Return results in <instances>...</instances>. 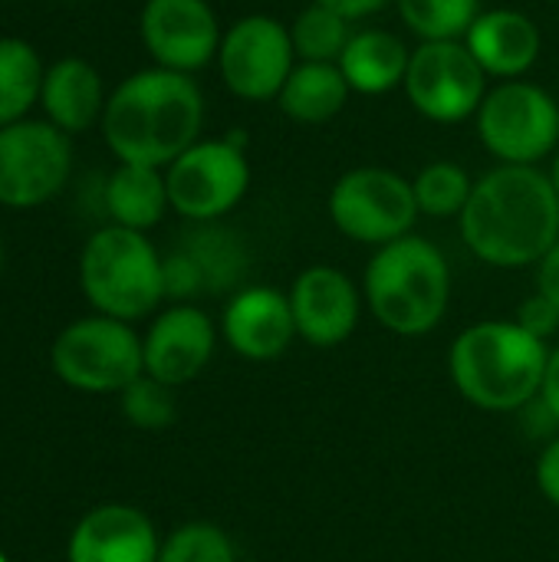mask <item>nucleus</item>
Returning <instances> with one entry per match:
<instances>
[{"label": "nucleus", "instance_id": "f257e3e1", "mask_svg": "<svg viewBox=\"0 0 559 562\" xmlns=\"http://www.w3.org/2000/svg\"><path fill=\"white\" fill-rule=\"evenodd\" d=\"M474 260L494 270L537 267L559 240V194L540 165H497L474 181L458 217Z\"/></svg>", "mask_w": 559, "mask_h": 562}, {"label": "nucleus", "instance_id": "f03ea898", "mask_svg": "<svg viewBox=\"0 0 559 562\" xmlns=\"http://www.w3.org/2000/svg\"><path fill=\"white\" fill-rule=\"evenodd\" d=\"M99 128L115 161L168 168L201 138L204 92L194 76L138 69L109 92Z\"/></svg>", "mask_w": 559, "mask_h": 562}, {"label": "nucleus", "instance_id": "7ed1b4c3", "mask_svg": "<svg viewBox=\"0 0 559 562\" xmlns=\"http://www.w3.org/2000/svg\"><path fill=\"white\" fill-rule=\"evenodd\" d=\"M550 342L530 336L517 319H481L465 326L448 349L455 392L488 415H517L540 395Z\"/></svg>", "mask_w": 559, "mask_h": 562}, {"label": "nucleus", "instance_id": "20e7f679", "mask_svg": "<svg viewBox=\"0 0 559 562\" xmlns=\"http://www.w3.org/2000/svg\"><path fill=\"white\" fill-rule=\"evenodd\" d=\"M451 290L455 277L445 250L422 234H405L372 250L362 270L366 310L399 339L432 336L448 316Z\"/></svg>", "mask_w": 559, "mask_h": 562}, {"label": "nucleus", "instance_id": "39448f33", "mask_svg": "<svg viewBox=\"0 0 559 562\" xmlns=\"http://www.w3.org/2000/svg\"><path fill=\"white\" fill-rule=\"evenodd\" d=\"M158 247L142 231L105 224L92 231L79 254V290L92 313L138 323L161 310L165 277Z\"/></svg>", "mask_w": 559, "mask_h": 562}, {"label": "nucleus", "instance_id": "423d86ee", "mask_svg": "<svg viewBox=\"0 0 559 562\" xmlns=\"http://www.w3.org/2000/svg\"><path fill=\"white\" fill-rule=\"evenodd\" d=\"M49 366L66 389L86 395H119L145 375L142 333L132 323L92 313L59 329Z\"/></svg>", "mask_w": 559, "mask_h": 562}, {"label": "nucleus", "instance_id": "0eeeda50", "mask_svg": "<svg viewBox=\"0 0 559 562\" xmlns=\"http://www.w3.org/2000/svg\"><path fill=\"white\" fill-rule=\"evenodd\" d=\"M326 211L346 240L372 250L415 234V221L422 217L412 194V178L382 165H362L339 175L329 188Z\"/></svg>", "mask_w": 559, "mask_h": 562}, {"label": "nucleus", "instance_id": "6e6552de", "mask_svg": "<svg viewBox=\"0 0 559 562\" xmlns=\"http://www.w3.org/2000/svg\"><path fill=\"white\" fill-rule=\"evenodd\" d=\"M168 201L188 224L224 221L250 191V161L241 135L198 138L168 168Z\"/></svg>", "mask_w": 559, "mask_h": 562}, {"label": "nucleus", "instance_id": "1a4fd4ad", "mask_svg": "<svg viewBox=\"0 0 559 562\" xmlns=\"http://www.w3.org/2000/svg\"><path fill=\"white\" fill-rule=\"evenodd\" d=\"M478 138L497 165H540L559 148V102L530 79H507L488 89L478 115Z\"/></svg>", "mask_w": 559, "mask_h": 562}, {"label": "nucleus", "instance_id": "9d476101", "mask_svg": "<svg viewBox=\"0 0 559 562\" xmlns=\"http://www.w3.org/2000/svg\"><path fill=\"white\" fill-rule=\"evenodd\" d=\"M72 175V138L46 119L0 128V207L33 211L53 201Z\"/></svg>", "mask_w": 559, "mask_h": 562}, {"label": "nucleus", "instance_id": "9b49d317", "mask_svg": "<svg viewBox=\"0 0 559 562\" xmlns=\"http://www.w3.org/2000/svg\"><path fill=\"white\" fill-rule=\"evenodd\" d=\"M214 63L231 95L244 102H277L300 59L290 40V23L270 13H247L224 30Z\"/></svg>", "mask_w": 559, "mask_h": 562}, {"label": "nucleus", "instance_id": "f8f14e48", "mask_svg": "<svg viewBox=\"0 0 559 562\" xmlns=\"http://www.w3.org/2000/svg\"><path fill=\"white\" fill-rule=\"evenodd\" d=\"M412 109L438 125H458L478 115L488 95V72L461 40L418 43L402 82Z\"/></svg>", "mask_w": 559, "mask_h": 562}, {"label": "nucleus", "instance_id": "ddd939ff", "mask_svg": "<svg viewBox=\"0 0 559 562\" xmlns=\"http://www.w3.org/2000/svg\"><path fill=\"white\" fill-rule=\"evenodd\" d=\"M138 36L155 66L194 76L217 59L224 30L208 0H145Z\"/></svg>", "mask_w": 559, "mask_h": 562}, {"label": "nucleus", "instance_id": "4468645a", "mask_svg": "<svg viewBox=\"0 0 559 562\" xmlns=\"http://www.w3.org/2000/svg\"><path fill=\"white\" fill-rule=\"evenodd\" d=\"M287 296H290L297 336L310 349H336L349 342L362 323V310H366L362 283H356L346 270L333 263L303 267L293 277Z\"/></svg>", "mask_w": 559, "mask_h": 562}, {"label": "nucleus", "instance_id": "2eb2a0df", "mask_svg": "<svg viewBox=\"0 0 559 562\" xmlns=\"http://www.w3.org/2000/svg\"><path fill=\"white\" fill-rule=\"evenodd\" d=\"M221 342L217 323L198 303H168L142 333L145 375L181 389L194 382L214 359Z\"/></svg>", "mask_w": 559, "mask_h": 562}, {"label": "nucleus", "instance_id": "dca6fc26", "mask_svg": "<svg viewBox=\"0 0 559 562\" xmlns=\"http://www.w3.org/2000/svg\"><path fill=\"white\" fill-rule=\"evenodd\" d=\"M217 329L221 342L237 359L257 366L283 359L300 339L287 290L267 283H247L237 293H231L224 300Z\"/></svg>", "mask_w": 559, "mask_h": 562}, {"label": "nucleus", "instance_id": "f3484780", "mask_svg": "<svg viewBox=\"0 0 559 562\" xmlns=\"http://www.w3.org/2000/svg\"><path fill=\"white\" fill-rule=\"evenodd\" d=\"M161 533L135 504H96L69 533L66 562H158Z\"/></svg>", "mask_w": 559, "mask_h": 562}, {"label": "nucleus", "instance_id": "a211bd4d", "mask_svg": "<svg viewBox=\"0 0 559 562\" xmlns=\"http://www.w3.org/2000/svg\"><path fill=\"white\" fill-rule=\"evenodd\" d=\"M461 43L488 72V79L494 76L501 82L524 79L537 66L544 49V36L534 16L514 7L481 10Z\"/></svg>", "mask_w": 559, "mask_h": 562}, {"label": "nucleus", "instance_id": "6ab92c4d", "mask_svg": "<svg viewBox=\"0 0 559 562\" xmlns=\"http://www.w3.org/2000/svg\"><path fill=\"white\" fill-rule=\"evenodd\" d=\"M105 102H109V92L102 86L99 69L89 59L63 56L46 66L40 109H43V119L56 125L59 132H66L69 138L99 125Z\"/></svg>", "mask_w": 559, "mask_h": 562}, {"label": "nucleus", "instance_id": "aec40b11", "mask_svg": "<svg viewBox=\"0 0 559 562\" xmlns=\"http://www.w3.org/2000/svg\"><path fill=\"white\" fill-rule=\"evenodd\" d=\"M102 207L109 224L148 234L171 211L165 168L119 161L102 181Z\"/></svg>", "mask_w": 559, "mask_h": 562}, {"label": "nucleus", "instance_id": "412c9836", "mask_svg": "<svg viewBox=\"0 0 559 562\" xmlns=\"http://www.w3.org/2000/svg\"><path fill=\"white\" fill-rule=\"evenodd\" d=\"M409 59H412V49L405 46V40L399 33L369 26V30H353L336 66L346 76L353 92L385 95L405 82Z\"/></svg>", "mask_w": 559, "mask_h": 562}, {"label": "nucleus", "instance_id": "4be33fe9", "mask_svg": "<svg viewBox=\"0 0 559 562\" xmlns=\"http://www.w3.org/2000/svg\"><path fill=\"white\" fill-rule=\"evenodd\" d=\"M181 250L191 254V260L198 263L201 277H204V290L214 296H231L241 286H247V273H250V247L247 240L214 221V224H191V231L181 237L178 244Z\"/></svg>", "mask_w": 559, "mask_h": 562}, {"label": "nucleus", "instance_id": "5701e85b", "mask_svg": "<svg viewBox=\"0 0 559 562\" xmlns=\"http://www.w3.org/2000/svg\"><path fill=\"white\" fill-rule=\"evenodd\" d=\"M349 95L353 89L336 63H297L277 95V109L300 125H323L346 109Z\"/></svg>", "mask_w": 559, "mask_h": 562}, {"label": "nucleus", "instance_id": "b1692460", "mask_svg": "<svg viewBox=\"0 0 559 562\" xmlns=\"http://www.w3.org/2000/svg\"><path fill=\"white\" fill-rule=\"evenodd\" d=\"M43 56L20 36H0V128L30 119L43 92Z\"/></svg>", "mask_w": 559, "mask_h": 562}, {"label": "nucleus", "instance_id": "393cba45", "mask_svg": "<svg viewBox=\"0 0 559 562\" xmlns=\"http://www.w3.org/2000/svg\"><path fill=\"white\" fill-rule=\"evenodd\" d=\"M471 191H474V178L458 161H428L412 178L418 214L435 217V221H448V217L458 221L471 201Z\"/></svg>", "mask_w": 559, "mask_h": 562}, {"label": "nucleus", "instance_id": "a878e982", "mask_svg": "<svg viewBox=\"0 0 559 562\" xmlns=\"http://www.w3.org/2000/svg\"><path fill=\"white\" fill-rule=\"evenodd\" d=\"M349 36H353V20L313 0L290 23V40L300 63H339Z\"/></svg>", "mask_w": 559, "mask_h": 562}, {"label": "nucleus", "instance_id": "bb28decb", "mask_svg": "<svg viewBox=\"0 0 559 562\" xmlns=\"http://www.w3.org/2000/svg\"><path fill=\"white\" fill-rule=\"evenodd\" d=\"M395 7L418 43L465 40L481 13V0H395Z\"/></svg>", "mask_w": 559, "mask_h": 562}, {"label": "nucleus", "instance_id": "cd10ccee", "mask_svg": "<svg viewBox=\"0 0 559 562\" xmlns=\"http://www.w3.org/2000/svg\"><path fill=\"white\" fill-rule=\"evenodd\" d=\"M158 562H237V547L217 524L191 520L161 537Z\"/></svg>", "mask_w": 559, "mask_h": 562}, {"label": "nucleus", "instance_id": "c85d7f7f", "mask_svg": "<svg viewBox=\"0 0 559 562\" xmlns=\"http://www.w3.org/2000/svg\"><path fill=\"white\" fill-rule=\"evenodd\" d=\"M175 392L171 385L152 379V375H142L135 379L128 389L119 392V408H122V418L138 428V431H168L178 418V402H175Z\"/></svg>", "mask_w": 559, "mask_h": 562}, {"label": "nucleus", "instance_id": "c756f323", "mask_svg": "<svg viewBox=\"0 0 559 562\" xmlns=\"http://www.w3.org/2000/svg\"><path fill=\"white\" fill-rule=\"evenodd\" d=\"M161 277H165V300L168 303H194L198 296H208L204 277H201L198 263L181 247H175L171 254H165Z\"/></svg>", "mask_w": 559, "mask_h": 562}, {"label": "nucleus", "instance_id": "7c9ffc66", "mask_svg": "<svg viewBox=\"0 0 559 562\" xmlns=\"http://www.w3.org/2000/svg\"><path fill=\"white\" fill-rule=\"evenodd\" d=\"M514 319H517L530 336H537V339H544V342H550V339L559 333L557 306H554L547 296H540L537 290H534V293L517 306Z\"/></svg>", "mask_w": 559, "mask_h": 562}, {"label": "nucleus", "instance_id": "2f4dec72", "mask_svg": "<svg viewBox=\"0 0 559 562\" xmlns=\"http://www.w3.org/2000/svg\"><path fill=\"white\" fill-rule=\"evenodd\" d=\"M534 481H537L540 497L559 510V435L540 448L537 464H534Z\"/></svg>", "mask_w": 559, "mask_h": 562}, {"label": "nucleus", "instance_id": "473e14b6", "mask_svg": "<svg viewBox=\"0 0 559 562\" xmlns=\"http://www.w3.org/2000/svg\"><path fill=\"white\" fill-rule=\"evenodd\" d=\"M537 293L547 296L559 313V240L550 247V254L537 263Z\"/></svg>", "mask_w": 559, "mask_h": 562}, {"label": "nucleus", "instance_id": "72a5a7b5", "mask_svg": "<svg viewBox=\"0 0 559 562\" xmlns=\"http://www.w3.org/2000/svg\"><path fill=\"white\" fill-rule=\"evenodd\" d=\"M537 402L557 418L559 425V346H550V359H547V369H544V382H540Z\"/></svg>", "mask_w": 559, "mask_h": 562}, {"label": "nucleus", "instance_id": "f704fd0d", "mask_svg": "<svg viewBox=\"0 0 559 562\" xmlns=\"http://www.w3.org/2000/svg\"><path fill=\"white\" fill-rule=\"evenodd\" d=\"M313 3H323V7H329V10H336V13H343L346 20L356 23V20H366L372 13L385 10L395 0H313Z\"/></svg>", "mask_w": 559, "mask_h": 562}, {"label": "nucleus", "instance_id": "c9c22d12", "mask_svg": "<svg viewBox=\"0 0 559 562\" xmlns=\"http://www.w3.org/2000/svg\"><path fill=\"white\" fill-rule=\"evenodd\" d=\"M550 181H554V188H557L559 194V148L557 155H554V165H550Z\"/></svg>", "mask_w": 559, "mask_h": 562}, {"label": "nucleus", "instance_id": "e433bc0d", "mask_svg": "<svg viewBox=\"0 0 559 562\" xmlns=\"http://www.w3.org/2000/svg\"><path fill=\"white\" fill-rule=\"evenodd\" d=\"M0 267H3V244H0Z\"/></svg>", "mask_w": 559, "mask_h": 562}, {"label": "nucleus", "instance_id": "4c0bfd02", "mask_svg": "<svg viewBox=\"0 0 559 562\" xmlns=\"http://www.w3.org/2000/svg\"><path fill=\"white\" fill-rule=\"evenodd\" d=\"M0 562H7V557H3V553H0Z\"/></svg>", "mask_w": 559, "mask_h": 562}]
</instances>
